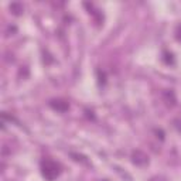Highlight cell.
Listing matches in <instances>:
<instances>
[{
  "label": "cell",
  "mask_w": 181,
  "mask_h": 181,
  "mask_svg": "<svg viewBox=\"0 0 181 181\" xmlns=\"http://www.w3.org/2000/svg\"><path fill=\"white\" fill-rule=\"evenodd\" d=\"M51 106L57 111H61V112H65L68 109V103L64 102V101H52L51 102Z\"/></svg>",
  "instance_id": "3957f363"
},
{
  "label": "cell",
  "mask_w": 181,
  "mask_h": 181,
  "mask_svg": "<svg viewBox=\"0 0 181 181\" xmlns=\"http://www.w3.org/2000/svg\"><path fill=\"white\" fill-rule=\"evenodd\" d=\"M10 9H11V11H13L14 14H20L23 11V6L20 5V3H11Z\"/></svg>",
  "instance_id": "277c9868"
},
{
  "label": "cell",
  "mask_w": 181,
  "mask_h": 181,
  "mask_svg": "<svg viewBox=\"0 0 181 181\" xmlns=\"http://www.w3.org/2000/svg\"><path fill=\"white\" fill-rule=\"evenodd\" d=\"M41 168H42V176L50 181L57 178L58 174H60V166L57 163H54L52 160H44L41 163Z\"/></svg>",
  "instance_id": "6da1fadb"
},
{
  "label": "cell",
  "mask_w": 181,
  "mask_h": 181,
  "mask_svg": "<svg viewBox=\"0 0 181 181\" xmlns=\"http://www.w3.org/2000/svg\"><path fill=\"white\" fill-rule=\"evenodd\" d=\"M133 161H135L136 164H146V163H147V156H146L143 151L137 150V151L133 153Z\"/></svg>",
  "instance_id": "7a4b0ae2"
},
{
  "label": "cell",
  "mask_w": 181,
  "mask_h": 181,
  "mask_svg": "<svg viewBox=\"0 0 181 181\" xmlns=\"http://www.w3.org/2000/svg\"><path fill=\"white\" fill-rule=\"evenodd\" d=\"M177 38H178V40H181V26L178 27V30H177Z\"/></svg>",
  "instance_id": "5b68a950"
}]
</instances>
